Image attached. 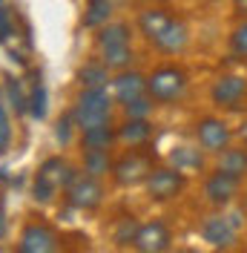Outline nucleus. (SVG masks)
<instances>
[{"instance_id":"15","label":"nucleus","mask_w":247,"mask_h":253,"mask_svg":"<svg viewBox=\"0 0 247 253\" xmlns=\"http://www.w3.org/2000/svg\"><path fill=\"white\" fill-rule=\"evenodd\" d=\"M190 46V29H187L184 20H172L167 29L161 32L158 38L153 41V49L155 52H161V55H170V58H175V55H181L184 49Z\"/></svg>"},{"instance_id":"29","label":"nucleus","mask_w":247,"mask_h":253,"mask_svg":"<svg viewBox=\"0 0 247 253\" xmlns=\"http://www.w3.org/2000/svg\"><path fill=\"white\" fill-rule=\"evenodd\" d=\"M230 52L236 58L247 61V17L230 32Z\"/></svg>"},{"instance_id":"17","label":"nucleus","mask_w":247,"mask_h":253,"mask_svg":"<svg viewBox=\"0 0 247 253\" xmlns=\"http://www.w3.org/2000/svg\"><path fill=\"white\" fill-rule=\"evenodd\" d=\"M172 20H175V17H172L170 9H164V6H147V9H141L138 12V32L153 43L155 38L167 29Z\"/></svg>"},{"instance_id":"10","label":"nucleus","mask_w":247,"mask_h":253,"mask_svg":"<svg viewBox=\"0 0 247 253\" xmlns=\"http://www.w3.org/2000/svg\"><path fill=\"white\" fill-rule=\"evenodd\" d=\"M247 98V78L236 75V72H221L213 84H210V101L221 107V110H236Z\"/></svg>"},{"instance_id":"12","label":"nucleus","mask_w":247,"mask_h":253,"mask_svg":"<svg viewBox=\"0 0 247 253\" xmlns=\"http://www.w3.org/2000/svg\"><path fill=\"white\" fill-rule=\"evenodd\" d=\"M201 193H204V202L213 207H227L236 202V196L242 193V181L233 178V175L221 173V170H213V173L204 175V184H201Z\"/></svg>"},{"instance_id":"4","label":"nucleus","mask_w":247,"mask_h":253,"mask_svg":"<svg viewBox=\"0 0 247 253\" xmlns=\"http://www.w3.org/2000/svg\"><path fill=\"white\" fill-rule=\"evenodd\" d=\"M155 167V158L141 147V150H126L124 156L115 158V167H112V181H115V187H138V184H144L147 178H150V173H153Z\"/></svg>"},{"instance_id":"26","label":"nucleus","mask_w":247,"mask_h":253,"mask_svg":"<svg viewBox=\"0 0 247 253\" xmlns=\"http://www.w3.org/2000/svg\"><path fill=\"white\" fill-rule=\"evenodd\" d=\"M29 115H32V118H38V121H43V118H46V89H43L41 78L32 84V92H29Z\"/></svg>"},{"instance_id":"32","label":"nucleus","mask_w":247,"mask_h":253,"mask_svg":"<svg viewBox=\"0 0 247 253\" xmlns=\"http://www.w3.org/2000/svg\"><path fill=\"white\" fill-rule=\"evenodd\" d=\"M15 32V23H12V12L6 6H0V43Z\"/></svg>"},{"instance_id":"27","label":"nucleus","mask_w":247,"mask_h":253,"mask_svg":"<svg viewBox=\"0 0 247 253\" xmlns=\"http://www.w3.org/2000/svg\"><path fill=\"white\" fill-rule=\"evenodd\" d=\"M158 107L150 95H144V98H135V101H129V104H124V118H150L153 110Z\"/></svg>"},{"instance_id":"2","label":"nucleus","mask_w":247,"mask_h":253,"mask_svg":"<svg viewBox=\"0 0 247 253\" xmlns=\"http://www.w3.org/2000/svg\"><path fill=\"white\" fill-rule=\"evenodd\" d=\"M112 107H115V98L107 86H95V89H81L75 95V104H72V118H75L78 132L83 129H92V126L109 124L112 121Z\"/></svg>"},{"instance_id":"31","label":"nucleus","mask_w":247,"mask_h":253,"mask_svg":"<svg viewBox=\"0 0 247 253\" xmlns=\"http://www.w3.org/2000/svg\"><path fill=\"white\" fill-rule=\"evenodd\" d=\"M12 144V121H9V112L0 101V153H6Z\"/></svg>"},{"instance_id":"35","label":"nucleus","mask_w":247,"mask_h":253,"mask_svg":"<svg viewBox=\"0 0 247 253\" xmlns=\"http://www.w3.org/2000/svg\"><path fill=\"white\" fill-rule=\"evenodd\" d=\"M6 230H9V221H6V213H3V207H0V239L6 236Z\"/></svg>"},{"instance_id":"28","label":"nucleus","mask_w":247,"mask_h":253,"mask_svg":"<svg viewBox=\"0 0 247 253\" xmlns=\"http://www.w3.org/2000/svg\"><path fill=\"white\" fill-rule=\"evenodd\" d=\"M6 95H9V101H12V107H15V112L20 115V112H29V95H23V89H20V81L17 78H6Z\"/></svg>"},{"instance_id":"21","label":"nucleus","mask_w":247,"mask_h":253,"mask_svg":"<svg viewBox=\"0 0 247 253\" xmlns=\"http://www.w3.org/2000/svg\"><path fill=\"white\" fill-rule=\"evenodd\" d=\"M112 167H115L112 150H89V153H81V173L92 175V178L112 175Z\"/></svg>"},{"instance_id":"30","label":"nucleus","mask_w":247,"mask_h":253,"mask_svg":"<svg viewBox=\"0 0 247 253\" xmlns=\"http://www.w3.org/2000/svg\"><path fill=\"white\" fill-rule=\"evenodd\" d=\"M72 129H78V126H75V118H72V112H63L61 118H58V124H55V138L61 141V147L72 144Z\"/></svg>"},{"instance_id":"37","label":"nucleus","mask_w":247,"mask_h":253,"mask_svg":"<svg viewBox=\"0 0 247 253\" xmlns=\"http://www.w3.org/2000/svg\"><path fill=\"white\" fill-rule=\"evenodd\" d=\"M0 6H3V0H0Z\"/></svg>"},{"instance_id":"34","label":"nucleus","mask_w":247,"mask_h":253,"mask_svg":"<svg viewBox=\"0 0 247 253\" xmlns=\"http://www.w3.org/2000/svg\"><path fill=\"white\" fill-rule=\"evenodd\" d=\"M233 9H236L239 15H245V17H247V0H233Z\"/></svg>"},{"instance_id":"6","label":"nucleus","mask_w":247,"mask_h":253,"mask_svg":"<svg viewBox=\"0 0 247 253\" xmlns=\"http://www.w3.org/2000/svg\"><path fill=\"white\" fill-rule=\"evenodd\" d=\"M144 190H147V199L150 202H158V205L175 202L187 190V175L178 173L170 164H158L153 173H150V178L144 181Z\"/></svg>"},{"instance_id":"14","label":"nucleus","mask_w":247,"mask_h":253,"mask_svg":"<svg viewBox=\"0 0 247 253\" xmlns=\"http://www.w3.org/2000/svg\"><path fill=\"white\" fill-rule=\"evenodd\" d=\"M155 126L150 118H124L118 124V144H124L126 150H141L153 141Z\"/></svg>"},{"instance_id":"25","label":"nucleus","mask_w":247,"mask_h":253,"mask_svg":"<svg viewBox=\"0 0 247 253\" xmlns=\"http://www.w3.org/2000/svg\"><path fill=\"white\" fill-rule=\"evenodd\" d=\"M101 61L109 72H124L129 69V63L135 61V52L132 46H121V49H109V52H101Z\"/></svg>"},{"instance_id":"7","label":"nucleus","mask_w":247,"mask_h":253,"mask_svg":"<svg viewBox=\"0 0 247 253\" xmlns=\"http://www.w3.org/2000/svg\"><path fill=\"white\" fill-rule=\"evenodd\" d=\"M193 132H196V144L204 153H210V156L224 153L233 144V138H236V132L230 129V124L221 115H201L199 121H196Z\"/></svg>"},{"instance_id":"3","label":"nucleus","mask_w":247,"mask_h":253,"mask_svg":"<svg viewBox=\"0 0 247 253\" xmlns=\"http://www.w3.org/2000/svg\"><path fill=\"white\" fill-rule=\"evenodd\" d=\"M190 86L187 72L178 63H161L155 66L153 72L147 75V95L153 98L155 104H175L181 101Z\"/></svg>"},{"instance_id":"1","label":"nucleus","mask_w":247,"mask_h":253,"mask_svg":"<svg viewBox=\"0 0 247 253\" xmlns=\"http://www.w3.org/2000/svg\"><path fill=\"white\" fill-rule=\"evenodd\" d=\"M78 175V170L66 161L63 156H49L41 161L35 181H32V199L38 205H49L55 202V196L69 187V181Z\"/></svg>"},{"instance_id":"24","label":"nucleus","mask_w":247,"mask_h":253,"mask_svg":"<svg viewBox=\"0 0 247 253\" xmlns=\"http://www.w3.org/2000/svg\"><path fill=\"white\" fill-rule=\"evenodd\" d=\"M112 0H86V9H83V26L86 29H101V26H107L109 20H112Z\"/></svg>"},{"instance_id":"20","label":"nucleus","mask_w":247,"mask_h":253,"mask_svg":"<svg viewBox=\"0 0 247 253\" xmlns=\"http://www.w3.org/2000/svg\"><path fill=\"white\" fill-rule=\"evenodd\" d=\"M213 170H221V173H227V175H233V178H239V181H245L247 178V147H233L230 144L224 153H218Z\"/></svg>"},{"instance_id":"16","label":"nucleus","mask_w":247,"mask_h":253,"mask_svg":"<svg viewBox=\"0 0 247 253\" xmlns=\"http://www.w3.org/2000/svg\"><path fill=\"white\" fill-rule=\"evenodd\" d=\"M132 46V26L126 20H109L107 26L95 32V49L98 52H109V49Z\"/></svg>"},{"instance_id":"33","label":"nucleus","mask_w":247,"mask_h":253,"mask_svg":"<svg viewBox=\"0 0 247 253\" xmlns=\"http://www.w3.org/2000/svg\"><path fill=\"white\" fill-rule=\"evenodd\" d=\"M236 135H239V141H242V147H247V118L239 124V129H236Z\"/></svg>"},{"instance_id":"11","label":"nucleus","mask_w":247,"mask_h":253,"mask_svg":"<svg viewBox=\"0 0 247 253\" xmlns=\"http://www.w3.org/2000/svg\"><path fill=\"white\" fill-rule=\"evenodd\" d=\"M172 248V230L164 219H150L141 221L138 236L132 242L135 253H167Z\"/></svg>"},{"instance_id":"22","label":"nucleus","mask_w":247,"mask_h":253,"mask_svg":"<svg viewBox=\"0 0 247 253\" xmlns=\"http://www.w3.org/2000/svg\"><path fill=\"white\" fill-rule=\"evenodd\" d=\"M138 227L141 221L132 216V213H124L118 219L109 224V239H112V245L115 248H132V242L138 236Z\"/></svg>"},{"instance_id":"5","label":"nucleus","mask_w":247,"mask_h":253,"mask_svg":"<svg viewBox=\"0 0 247 253\" xmlns=\"http://www.w3.org/2000/svg\"><path fill=\"white\" fill-rule=\"evenodd\" d=\"M104 199H107V187L101 184V178H92V175L81 173V170L69 181V187L63 190V202L69 207H75V210H83V213L98 210L104 205Z\"/></svg>"},{"instance_id":"19","label":"nucleus","mask_w":247,"mask_h":253,"mask_svg":"<svg viewBox=\"0 0 247 253\" xmlns=\"http://www.w3.org/2000/svg\"><path fill=\"white\" fill-rule=\"evenodd\" d=\"M170 167H175L178 173L184 175H193V173H201L204 170V150L201 147H172L170 150Z\"/></svg>"},{"instance_id":"18","label":"nucleus","mask_w":247,"mask_h":253,"mask_svg":"<svg viewBox=\"0 0 247 253\" xmlns=\"http://www.w3.org/2000/svg\"><path fill=\"white\" fill-rule=\"evenodd\" d=\"M78 144H81V153H89V150H112L118 144V126L109 121V124L83 129V132H78Z\"/></svg>"},{"instance_id":"23","label":"nucleus","mask_w":247,"mask_h":253,"mask_svg":"<svg viewBox=\"0 0 247 253\" xmlns=\"http://www.w3.org/2000/svg\"><path fill=\"white\" fill-rule=\"evenodd\" d=\"M109 69L104 66L101 58H95V61H86L81 69H78V84H81V89H95V86H109Z\"/></svg>"},{"instance_id":"36","label":"nucleus","mask_w":247,"mask_h":253,"mask_svg":"<svg viewBox=\"0 0 247 253\" xmlns=\"http://www.w3.org/2000/svg\"><path fill=\"white\" fill-rule=\"evenodd\" d=\"M199 3H207V0H199Z\"/></svg>"},{"instance_id":"9","label":"nucleus","mask_w":247,"mask_h":253,"mask_svg":"<svg viewBox=\"0 0 247 253\" xmlns=\"http://www.w3.org/2000/svg\"><path fill=\"white\" fill-rule=\"evenodd\" d=\"M242 216H227V213H210L207 219L201 221L199 233L201 239L213 248V251H230L233 245L239 242V221Z\"/></svg>"},{"instance_id":"8","label":"nucleus","mask_w":247,"mask_h":253,"mask_svg":"<svg viewBox=\"0 0 247 253\" xmlns=\"http://www.w3.org/2000/svg\"><path fill=\"white\" fill-rule=\"evenodd\" d=\"M15 253H61V236L46 221H26L17 236Z\"/></svg>"},{"instance_id":"13","label":"nucleus","mask_w":247,"mask_h":253,"mask_svg":"<svg viewBox=\"0 0 247 253\" xmlns=\"http://www.w3.org/2000/svg\"><path fill=\"white\" fill-rule=\"evenodd\" d=\"M109 92L118 104H129L135 98H144L147 95V75L138 72V69H124V72H115V78L109 81Z\"/></svg>"}]
</instances>
